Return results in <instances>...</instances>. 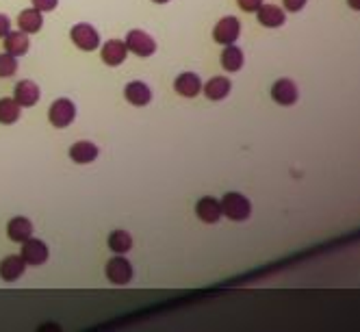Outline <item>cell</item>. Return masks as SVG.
Segmentation results:
<instances>
[{"instance_id":"6da1fadb","label":"cell","mask_w":360,"mask_h":332,"mask_svg":"<svg viewBox=\"0 0 360 332\" xmlns=\"http://www.w3.org/2000/svg\"><path fill=\"white\" fill-rule=\"evenodd\" d=\"M220 204H222L224 217H228V220H233V222H246V220H250L252 204H250V200L246 196L239 194V191H230V194H226Z\"/></svg>"},{"instance_id":"7a4b0ae2","label":"cell","mask_w":360,"mask_h":332,"mask_svg":"<svg viewBox=\"0 0 360 332\" xmlns=\"http://www.w3.org/2000/svg\"><path fill=\"white\" fill-rule=\"evenodd\" d=\"M124 44L128 48V53H133L141 59L152 57L154 53H157V42L152 40V35H148L146 31H139V29L128 31Z\"/></svg>"},{"instance_id":"3957f363","label":"cell","mask_w":360,"mask_h":332,"mask_svg":"<svg viewBox=\"0 0 360 332\" xmlns=\"http://www.w3.org/2000/svg\"><path fill=\"white\" fill-rule=\"evenodd\" d=\"M76 118V107L74 102L68 98H59L55 100L48 109V122L55 126V129H66Z\"/></svg>"},{"instance_id":"277c9868","label":"cell","mask_w":360,"mask_h":332,"mask_svg":"<svg viewBox=\"0 0 360 332\" xmlns=\"http://www.w3.org/2000/svg\"><path fill=\"white\" fill-rule=\"evenodd\" d=\"M105 274L109 278V283L113 285H128L133 280V265L131 261L124 259V254H118V257L107 261Z\"/></svg>"},{"instance_id":"5b68a950","label":"cell","mask_w":360,"mask_h":332,"mask_svg":"<svg viewBox=\"0 0 360 332\" xmlns=\"http://www.w3.org/2000/svg\"><path fill=\"white\" fill-rule=\"evenodd\" d=\"M70 37H72V42L76 48H81L85 50V53H92V50H96L100 46V35L98 31L92 27V24H76V27H72L70 31Z\"/></svg>"},{"instance_id":"8992f818","label":"cell","mask_w":360,"mask_h":332,"mask_svg":"<svg viewBox=\"0 0 360 332\" xmlns=\"http://www.w3.org/2000/svg\"><path fill=\"white\" fill-rule=\"evenodd\" d=\"M239 35H241V24H239V20L235 16L222 18L220 22L215 24V29H213V40L217 44H222V46L235 44L239 40Z\"/></svg>"},{"instance_id":"52a82bcc","label":"cell","mask_w":360,"mask_h":332,"mask_svg":"<svg viewBox=\"0 0 360 332\" xmlns=\"http://www.w3.org/2000/svg\"><path fill=\"white\" fill-rule=\"evenodd\" d=\"M20 257L24 259L27 265H33V267H40L48 261V246L40 239H33L29 237L27 241H22V254Z\"/></svg>"},{"instance_id":"ba28073f","label":"cell","mask_w":360,"mask_h":332,"mask_svg":"<svg viewBox=\"0 0 360 332\" xmlns=\"http://www.w3.org/2000/svg\"><path fill=\"white\" fill-rule=\"evenodd\" d=\"M300 98L298 85H295L291 79H280L274 83L272 87V100L280 107H293Z\"/></svg>"},{"instance_id":"9c48e42d","label":"cell","mask_w":360,"mask_h":332,"mask_svg":"<svg viewBox=\"0 0 360 332\" xmlns=\"http://www.w3.org/2000/svg\"><path fill=\"white\" fill-rule=\"evenodd\" d=\"M196 215L200 217L204 224H217L224 217L220 200H215L211 196L200 198L198 204H196Z\"/></svg>"},{"instance_id":"30bf717a","label":"cell","mask_w":360,"mask_h":332,"mask_svg":"<svg viewBox=\"0 0 360 332\" xmlns=\"http://www.w3.org/2000/svg\"><path fill=\"white\" fill-rule=\"evenodd\" d=\"M174 89H176V94H180L183 98H196L202 92V81L194 72H183L174 81Z\"/></svg>"},{"instance_id":"8fae6325","label":"cell","mask_w":360,"mask_h":332,"mask_svg":"<svg viewBox=\"0 0 360 332\" xmlns=\"http://www.w3.org/2000/svg\"><path fill=\"white\" fill-rule=\"evenodd\" d=\"M126 55H128V48L122 40H109L105 46H102L100 50V57L102 61L107 63V66L115 68V66H120V63L126 61Z\"/></svg>"},{"instance_id":"7c38bea8","label":"cell","mask_w":360,"mask_h":332,"mask_svg":"<svg viewBox=\"0 0 360 332\" xmlns=\"http://www.w3.org/2000/svg\"><path fill=\"white\" fill-rule=\"evenodd\" d=\"M40 87H37L33 81H20L14 89V100L18 102L20 107H33L40 102Z\"/></svg>"},{"instance_id":"4fadbf2b","label":"cell","mask_w":360,"mask_h":332,"mask_svg":"<svg viewBox=\"0 0 360 332\" xmlns=\"http://www.w3.org/2000/svg\"><path fill=\"white\" fill-rule=\"evenodd\" d=\"M124 98L135 107H146V105H150V100H152V92H150V87L146 83L133 81V83H128L124 87Z\"/></svg>"},{"instance_id":"5bb4252c","label":"cell","mask_w":360,"mask_h":332,"mask_svg":"<svg viewBox=\"0 0 360 332\" xmlns=\"http://www.w3.org/2000/svg\"><path fill=\"white\" fill-rule=\"evenodd\" d=\"M24 270H27V263H24L22 257H16V254L0 261V278L5 283H16L18 278L24 276Z\"/></svg>"},{"instance_id":"9a60e30c","label":"cell","mask_w":360,"mask_h":332,"mask_svg":"<svg viewBox=\"0 0 360 332\" xmlns=\"http://www.w3.org/2000/svg\"><path fill=\"white\" fill-rule=\"evenodd\" d=\"M256 18L267 29H278L287 22V14L276 5H261V9L256 11Z\"/></svg>"},{"instance_id":"2e32d148","label":"cell","mask_w":360,"mask_h":332,"mask_svg":"<svg viewBox=\"0 0 360 332\" xmlns=\"http://www.w3.org/2000/svg\"><path fill=\"white\" fill-rule=\"evenodd\" d=\"M7 237L16 244H22L27 241L29 237H33V222L29 217H14L9 224H7Z\"/></svg>"},{"instance_id":"e0dca14e","label":"cell","mask_w":360,"mask_h":332,"mask_svg":"<svg viewBox=\"0 0 360 332\" xmlns=\"http://www.w3.org/2000/svg\"><path fill=\"white\" fill-rule=\"evenodd\" d=\"M230 89H233V83H230V79H226V76H213L207 85H202L204 96H207L209 100H215V102L228 98Z\"/></svg>"},{"instance_id":"ac0fdd59","label":"cell","mask_w":360,"mask_h":332,"mask_svg":"<svg viewBox=\"0 0 360 332\" xmlns=\"http://www.w3.org/2000/svg\"><path fill=\"white\" fill-rule=\"evenodd\" d=\"M29 35L24 33V31H9L5 35V50L9 55H14V57H22V55H27L29 53Z\"/></svg>"},{"instance_id":"d6986e66","label":"cell","mask_w":360,"mask_h":332,"mask_svg":"<svg viewBox=\"0 0 360 332\" xmlns=\"http://www.w3.org/2000/svg\"><path fill=\"white\" fill-rule=\"evenodd\" d=\"M70 159L79 165H87V163H94L98 159V146L92 142H76L70 148Z\"/></svg>"},{"instance_id":"ffe728a7","label":"cell","mask_w":360,"mask_h":332,"mask_svg":"<svg viewBox=\"0 0 360 332\" xmlns=\"http://www.w3.org/2000/svg\"><path fill=\"white\" fill-rule=\"evenodd\" d=\"M18 27H20V31H24L27 35L40 33L42 27H44L42 11H37L35 7H33V9H24L22 14L18 16Z\"/></svg>"},{"instance_id":"44dd1931","label":"cell","mask_w":360,"mask_h":332,"mask_svg":"<svg viewBox=\"0 0 360 332\" xmlns=\"http://www.w3.org/2000/svg\"><path fill=\"white\" fill-rule=\"evenodd\" d=\"M243 61H246V57H243V50L235 44H230L224 48L222 53V68L226 72H239L243 68Z\"/></svg>"},{"instance_id":"7402d4cb","label":"cell","mask_w":360,"mask_h":332,"mask_svg":"<svg viewBox=\"0 0 360 332\" xmlns=\"http://www.w3.org/2000/svg\"><path fill=\"white\" fill-rule=\"evenodd\" d=\"M20 120V105L14 98H0V124H16Z\"/></svg>"},{"instance_id":"603a6c76","label":"cell","mask_w":360,"mask_h":332,"mask_svg":"<svg viewBox=\"0 0 360 332\" xmlns=\"http://www.w3.org/2000/svg\"><path fill=\"white\" fill-rule=\"evenodd\" d=\"M109 248L115 252V254H126L128 250L133 248V237L131 233L126 231H113L109 235Z\"/></svg>"},{"instance_id":"cb8c5ba5","label":"cell","mask_w":360,"mask_h":332,"mask_svg":"<svg viewBox=\"0 0 360 332\" xmlns=\"http://www.w3.org/2000/svg\"><path fill=\"white\" fill-rule=\"evenodd\" d=\"M18 72V59L9 53H0V79H11Z\"/></svg>"},{"instance_id":"d4e9b609","label":"cell","mask_w":360,"mask_h":332,"mask_svg":"<svg viewBox=\"0 0 360 332\" xmlns=\"http://www.w3.org/2000/svg\"><path fill=\"white\" fill-rule=\"evenodd\" d=\"M33 7L37 11H42V14H46V11H55L57 5H59V0H31Z\"/></svg>"},{"instance_id":"484cf974","label":"cell","mask_w":360,"mask_h":332,"mask_svg":"<svg viewBox=\"0 0 360 332\" xmlns=\"http://www.w3.org/2000/svg\"><path fill=\"white\" fill-rule=\"evenodd\" d=\"M237 5L246 11V14H256V11L261 9L263 0H237Z\"/></svg>"},{"instance_id":"4316f807","label":"cell","mask_w":360,"mask_h":332,"mask_svg":"<svg viewBox=\"0 0 360 332\" xmlns=\"http://www.w3.org/2000/svg\"><path fill=\"white\" fill-rule=\"evenodd\" d=\"M308 0H282V5H285L287 11H291V14H298V11H302L306 7Z\"/></svg>"},{"instance_id":"83f0119b","label":"cell","mask_w":360,"mask_h":332,"mask_svg":"<svg viewBox=\"0 0 360 332\" xmlns=\"http://www.w3.org/2000/svg\"><path fill=\"white\" fill-rule=\"evenodd\" d=\"M9 31H11V20L5 14H0V37H5Z\"/></svg>"},{"instance_id":"f1b7e54d","label":"cell","mask_w":360,"mask_h":332,"mask_svg":"<svg viewBox=\"0 0 360 332\" xmlns=\"http://www.w3.org/2000/svg\"><path fill=\"white\" fill-rule=\"evenodd\" d=\"M347 5H350V9H354V11H360V0H347Z\"/></svg>"},{"instance_id":"f546056e","label":"cell","mask_w":360,"mask_h":332,"mask_svg":"<svg viewBox=\"0 0 360 332\" xmlns=\"http://www.w3.org/2000/svg\"><path fill=\"white\" fill-rule=\"evenodd\" d=\"M152 3H157V5H165V3H170V0H152Z\"/></svg>"}]
</instances>
